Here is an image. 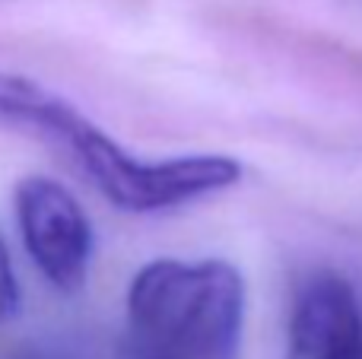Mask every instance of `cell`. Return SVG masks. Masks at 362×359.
<instances>
[{
	"label": "cell",
	"instance_id": "6da1fadb",
	"mask_svg": "<svg viewBox=\"0 0 362 359\" xmlns=\"http://www.w3.org/2000/svg\"><path fill=\"white\" fill-rule=\"evenodd\" d=\"M0 127L64 150L93 188H99V194L124 213H163L219 194L242 178V165L219 153L153 163L137 159L95 127L74 102L29 76L6 70H0Z\"/></svg>",
	"mask_w": 362,
	"mask_h": 359
},
{
	"label": "cell",
	"instance_id": "7a4b0ae2",
	"mask_svg": "<svg viewBox=\"0 0 362 359\" xmlns=\"http://www.w3.org/2000/svg\"><path fill=\"white\" fill-rule=\"evenodd\" d=\"M245 283L226 261L159 258L127 293V359H238Z\"/></svg>",
	"mask_w": 362,
	"mask_h": 359
},
{
	"label": "cell",
	"instance_id": "3957f363",
	"mask_svg": "<svg viewBox=\"0 0 362 359\" xmlns=\"http://www.w3.org/2000/svg\"><path fill=\"white\" fill-rule=\"evenodd\" d=\"M16 223L32 264L61 293L86 283L93 261V226L61 182L29 175L16 184Z\"/></svg>",
	"mask_w": 362,
	"mask_h": 359
},
{
	"label": "cell",
	"instance_id": "277c9868",
	"mask_svg": "<svg viewBox=\"0 0 362 359\" xmlns=\"http://www.w3.org/2000/svg\"><path fill=\"white\" fill-rule=\"evenodd\" d=\"M283 359H362V309L344 277L321 271L299 286Z\"/></svg>",
	"mask_w": 362,
	"mask_h": 359
},
{
	"label": "cell",
	"instance_id": "5b68a950",
	"mask_svg": "<svg viewBox=\"0 0 362 359\" xmlns=\"http://www.w3.org/2000/svg\"><path fill=\"white\" fill-rule=\"evenodd\" d=\"M19 302H23V296H19V280H16V271H13L10 252H6L4 239H0V324L16 318Z\"/></svg>",
	"mask_w": 362,
	"mask_h": 359
}]
</instances>
